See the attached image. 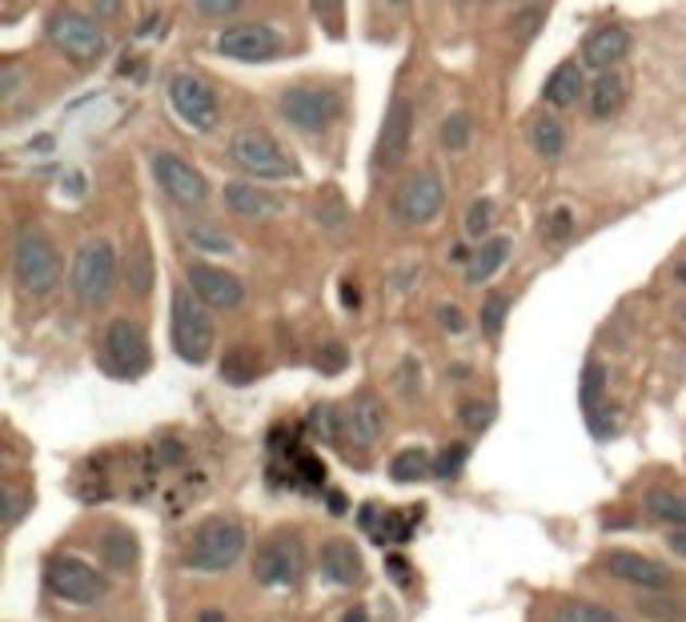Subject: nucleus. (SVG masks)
<instances>
[{"label":"nucleus","mask_w":686,"mask_h":622,"mask_svg":"<svg viewBox=\"0 0 686 622\" xmlns=\"http://www.w3.org/2000/svg\"><path fill=\"white\" fill-rule=\"evenodd\" d=\"M125 278H129V290L132 293H149L153 285V257H149V245L145 241H137L129 253V269H125Z\"/></svg>","instance_id":"31"},{"label":"nucleus","mask_w":686,"mask_h":622,"mask_svg":"<svg viewBox=\"0 0 686 622\" xmlns=\"http://www.w3.org/2000/svg\"><path fill=\"white\" fill-rule=\"evenodd\" d=\"M506 257H510V241L506 238H486L482 245H478V253L466 262V281L470 285H486L494 274H498L501 265H506Z\"/></svg>","instance_id":"25"},{"label":"nucleus","mask_w":686,"mask_h":622,"mask_svg":"<svg viewBox=\"0 0 686 622\" xmlns=\"http://www.w3.org/2000/svg\"><path fill=\"white\" fill-rule=\"evenodd\" d=\"M579 402H582V414H586V426H590L594 437L607 434V370L598 366V361H586V373H582V385H579Z\"/></svg>","instance_id":"20"},{"label":"nucleus","mask_w":686,"mask_h":622,"mask_svg":"<svg viewBox=\"0 0 686 622\" xmlns=\"http://www.w3.org/2000/svg\"><path fill=\"white\" fill-rule=\"evenodd\" d=\"M555 622H622V619L607 607H594V602H562L555 610Z\"/></svg>","instance_id":"32"},{"label":"nucleus","mask_w":686,"mask_h":622,"mask_svg":"<svg viewBox=\"0 0 686 622\" xmlns=\"http://www.w3.org/2000/svg\"><path fill=\"white\" fill-rule=\"evenodd\" d=\"M49 45L56 53H65L68 61H77V65H93L97 56L105 53V33H101L93 16L61 9V13L49 16Z\"/></svg>","instance_id":"6"},{"label":"nucleus","mask_w":686,"mask_h":622,"mask_svg":"<svg viewBox=\"0 0 686 622\" xmlns=\"http://www.w3.org/2000/svg\"><path fill=\"white\" fill-rule=\"evenodd\" d=\"M13 274L16 285L33 297H45V293L56 290L61 281V257H56V245L40 229H21L13 241Z\"/></svg>","instance_id":"2"},{"label":"nucleus","mask_w":686,"mask_h":622,"mask_svg":"<svg viewBox=\"0 0 686 622\" xmlns=\"http://www.w3.org/2000/svg\"><path fill=\"white\" fill-rule=\"evenodd\" d=\"M602 567H607L610 579H619L626 586H643V591H666L674 579L671 567H662L659 558L634 555V550H610Z\"/></svg>","instance_id":"16"},{"label":"nucleus","mask_w":686,"mask_h":622,"mask_svg":"<svg viewBox=\"0 0 686 622\" xmlns=\"http://www.w3.org/2000/svg\"><path fill=\"white\" fill-rule=\"evenodd\" d=\"M186 238L193 241L198 250H205V253H229V250H233L229 233H221L217 226H189Z\"/></svg>","instance_id":"36"},{"label":"nucleus","mask_w":686,"mask_h":622,"mask_svg":"<svg viewBox=\"0 0 686 622\" xmlns=\"http://www.w3.org/2000/svg\"><path fill=\"white\" fill-rule=\"evenodd\" d=\"M245 546H250V534H245L238 518H209V522H201L193 530L181 562L189 570H198V574H221V570H229L245 555Z\"/></svg>","instance_id":"1"},{"label":"nucleus","mask_w":686,"mask_h":622,"mask_svg":"<svg viewBox=\"0 0 686 622\" xmlns=\"http://www.w3.org/2000/svg\"><path fill=\"white\" fill-rule=\"evenodd\" d=\"M626 97H631V85H626V77H619L614 68H610V73H602V77L594 80V89H590V117H598V120L619 117L622 109H626Z\"/></svg>","instance_id":"23"},{"label":"nucleus","mask_w":686,"mask_h":622,"mask_svg":"<svg viewBox=\"0 0 686 622\" xmlns=\"http://www.w3.org/2000/svg\"><path fill=\"white\" fill-rule=\"evenodd\" d=\"M321 574L330 579L333 586H357L361 583V555L354 550V543H345V538H333V543L321 546Z\"/></svg>","instance_id":"21"},{"label":"nucleus","mask_w":686,"mask_h":622,"mask_svg":"<svg viewBox=\"0 0 686 622\" xmlns=\"http://www.w3.org/2000/svg\"><path fill=\"white\" fill-rule=\"evenodd\" d=\"M466 458H470V450H466L462 442H449V446H442L434 458V474L442 478V482H449V478H458L462 474V466Z\"/></svg>","instance_id":"35"},{"label":"nucleus","mask_w":686,"mask_h":622,"mask_svg":"<svg viewBox=\"0 0 686 622\" xmlns=\"http://www.w3.org/2000/svg\"><path fill=\"white\" fill-rule=\"evenodd\" d=\"M425 474H434V462H430V454L418 450V446H409V450H397L394 462H390V478L409 486V482H422Z\"/></svg>","instance_id":"27"},{"label":"nucleus","mask_w":686,"mask_h":622,"mask_svg":"<svg viewBox=\"0 0 686 622\" xmlns=\"http://www.w3.org/2000/svg\"><path fill=\"white\" fill-rule=\"evenodd\" d=\"M626 53H631V33L622 25L594 28L590 37L582 40V61L590 68H598V73H610L614 65H622Z\"/></svg>","instance_id":"19"},{"label":"nucleus","mask_w":686,"mask_h":622,"mask_svg":"<svg viewBox=\"0 0 686 622\" xmlns=\"http://www.w3.org/2000/svg\"><path fill=\"white\" fill-rule=\"evenodd\" d=\"M253 574H257V583L265 586H293L297 574H302V550H297V543L285 538V534L269 538V543L257 550Z\"/></svg>","instance_id":"17"},{"label":"nucleus","mask_w":686,"mask_h":622,"mask_svg":"<svg viewBox=\"0 0 686 622\" xmlns=\"http://www.w3.org/2000/svg\"><path fill=\"white\" fill-rule=\"evenodd\" d=\"M542 233H546L550 241H567V238H570V213H567V210H558L555 217H550V221L542 226Z\"/></svg>","instance_id":"43"},{"label":"nucleus","mask_w":686,"mask_h":622,"mask_svg":"<svg viewBox=\"0 0 686 622\" xmlns=\"http://www.w3.org/2000/svg\"><path fill=\"white\" fill-rule=\"evenodd\" d=\"M101 555L109 558V567H132V558H137V538H132L129 530H109L105 538H101Z\"/></svg>","instance_id":"30"},{"label":"nucleus","mask_w":686,"mask_h":622,"mask_svg":"<svg viewBox=\"0 0 686 622\" xmlns=\"http://www.w3.org/2000/svg\"><path fill=\"white\" fill-rule=\"evenodd\" d=\"M101 358H105V370L117 373V378H141L149 370V342L145 330L132 318H113L109 321L105 338H101Z\"/></svg>","instance_id":"8"},{"label":"nucleus","mask_w":686,"mask_h":622,"mask_svg":"<svg viewBox=\"0 0 686 622\" xmlns=\"http://www.w3.org/2000/svg\"><path fill=\"white\" fill-rule=\"evenodd\" d=\"M186 278L189 285H193V293H198L209 309H238V305L245 302V285H241L229 269H217V265L209 262H193L186 269Z\"/></svg>","instance_id":"15"},{"label":"nucleus","mask_w":686,"mask_h":622,"mask_svg":"<svg viewBox=\"0 0 686 622\" xmlns=\"http://www.w3.org/2000/svg\"><path fill=\"white\" fill-rule=\"evenodd\" d=\"M4 503H9V526H16V522L25 518V498L16 494V486H9V491H4Z\"/></svg>","instance_id":"46"},{"label":"nucleus","mask_w":686,"mask_h":622,"mask_svg":"<svg viewBox=\"0 0 686 622\" xmlns=\"http://www.w3.org/2000/svg\"><path fill=\"white\" fill-rule=\"evenodd\" d=\"M490 221H494V205H490L486 198L474 201V205H470V213H466V233H470V238L482 241V238H486Z\"/></svg>","instance_id":"38"},{"label":"nucleus","mask_w":686,"mask_h":622,"mask_svg":"<svg viewBox=\"0 0 686 622\" xmlns=\"http://www.w3.org/2000/svg\"><path fill=\"white\" fill-rule=\"evenodd\" d=\"M342 4H345V0H314L317 21H326V25L338 33V21H342Z\"/></svg>","instance_id":"42"},{"label":"nucleus","mask_w":686,"mask_h":622,"mask_svg":"<svg viewBox=\"0 0 686 622\" xmlns=\"http://www.w3.org/2000/svg\"><path fill=\"white\" fill-rule=\"evenodd\" d=\"M217 53L245 61V65H265V61H278L285 53V40L269 25H233L217 37Z\"/></svg>","instance_id":"13"},{"label":"nucleus","mask_w":686,"mask_h":622,"mask_svg":"<svg viewBox=\"0 0 686 622\" xmlns=\"http://www.w3.org/2000/svg\"><path fill=\"white\" fill-rule=\"evenodd\" d=\"M245 0H193V9H198L201 16H229L238 13Z\"/></svg>","instance_id":"40"},{"label":"nucleus","mask_w":686,"mask_h":622,"mask_svg":"<svg viewBox=\"0 0 686 622\" xmlns=\"http://www.w3.org/2000/svg\"><path fill=\"white\" fill-rule=\"evenodd\" d=\"M278 109L293 129L326 132L333 120H338V113H342V101H338L330 89H321V85H293V89L281 93Z\"/></svg>","instance_id":"9"},{"label":"nucleus","mask_w":686,"mask_h":622,"mask_svg":"<svg viewBox=\"0 0 686 622\" xmlns=\"http://www.w3.org/2000/svg\"><path fill=\"white\" fill-rule=\"evenodd\" d=\"M674 278H678V281H683V285H686V262L678 265V269H674Z\"/></svg>","instance_id":"53"},{"label":"nucleus","mask_w":686,"mask_h":622,"mask_svg":"<svg viewBox=\"0 0 686 622\" xmlns=\"http://www.w3.org/2000/svg\"><path fill=\"white\" fill-rule=\"evenodd\" d=\"M409 141H414V105H409L406 97H397L394 105L385 109L378 149H373V165L378 169H397L409 153Z\"/></svg>","instance_id":"14"},{"label":"nucleus","mask_w":686,"mask_h":622,"mask_svg":"<svg viewBox=\"0 0 686 622\" xmlns=\"http://www.w3.org/2000/svg\"><path fill=\"white\" fill-rule=\"evenodd\" d=\"M490 418H494V406H486V402H466L462 406V426L466 430H474V434L486 430Z\"/></svg>","instance_id":"39"},{"label":"nucleus","mask_w":686,"mask_h":622,"mask_svg":"<svg viewBox=\"0 0 686 622\" xmlns=\"http://www.w3.org/2000/svg\"><path fill=\"white\" fill-rule=\"evenodd\" d=\"M385 4H397V9H402V4H409V0H385Z\"/></svg>","instance_id":"54"},{"label":"nucleus","mask_w":686,"mask_h":622,"mask_svg":"<svg viewBox=\"0 0 686 622\" xmlns=\"http://www.w3.org/2000/svg\"><path fill=\"white\" fill-rule=\"evenodd\" d=\"M666 546H671L678 558H686V526H674L671 534H666Z\"/></svg>","instance_id":"48"},{"label":"nucleus","mask_w":686,"mask_h":622,"mask_svg":"<svg viewBox=\"0 0 686 622\" xmlns=\"http://www.w3.org/2000/svg\"><path fill=\"white\" fill-rule=\"evenodd\" d=\"M342 290H345V305H350V309H354V305H357V290H354V285H350V281H345Z\"/></svg>","instance_id":"51"},{"label":"nucleus","mask_w":686,"mask_h":622,"mask_svg":"<svg viewBox=\"0 0 686 622\" xmlns=\"http://www.w3.org/2000/svg\"><path fill=\"white\" fill-rule=\"evenodd\" d=\"M257 373H262V361H257V354H253V350H229V354H225L221 378L229 385H250Z\"/></svg>","instance_id":"29"},{"label":"nucleus","mask_w":686,"mask_h":622,"mask_svg":"<svg viewBox=\"0 0 686 622\" xmlns=\"http://www.w3.org/2000/svg\"><path fill=\"white\" fill-rule=\"evenodd\" d=\"M93 9L101 16H117L120 13V0H93Z\"/></svg>","instance_id":"49"},{"label":"nucleus","mask_w":686,"mask_h":622,"mask_svg":"<svg viewBox=\"0 0 686 622\" xmlns=\"http://www.w3.org/2000/svg\"><path fill=\"white\" fill-rule=\"evenodd\" d=\"M302 478H305V486H321V482H326V466L314 462V458H302Z\"/></svg>","instance_id":"47"},{"label":"nucleus","mask_w":686,"mask_h":622,"mask_svg":"<svg viewBox=\"0 0 686 622\" xmlns=\"http://www.w3.org/2000/svg\"><path fill=\"white\" fill-rule=\"evenodd\" d=\"M638 610H643L647 619H655V622H683L686 619L683 602H666V598H655V591H647V595L638 598Z\"/></svg>","instance_id":"34"},{"label":"nucleus","mask_w":686,"mask_h":622,"mask_svg":"<svg viewBox=\"0 0 686 622\" xmlns=\"http://www.w3.org/2000/svg\"><path fill=\"white\" fill-rule=\"evenodd\" d=\"M647 510L659 522H671V526H686V498L683 494L666 491V486H655V491L647 494Z\"/></svg>","instance_id":"28"},{"label":"nucleus","mask_w":686,"mask_h":622,"mask_svg":"<svg viewBox=\"0 0 686 622\" xmlns=\"http://www.w3.org/2000/svg\"><path fill=\"white\" fill-rule=\"evenodd\" d=\"M225 210L233 213V217H241V221H265L269 213H278V198L262 193L250 181H229L225 186Z\"/></svg>","instance_id":"22"},{"label":"nucleus","mask_w":686,"mask_h":622,"mask_svg":"<svg viewBox=\"0 0 686 622\" xmlns=\"http://www.w3.org/2000/svg\"><path fill=\"white\" fill-rule=\"evenodd\" d=\"M45 583L61 602H73V607H93L97 598L105 595V583L97 567H89L85 558L77 555H56L45 570Z\"/></svg>","instance_id":"10"},{"label":"nucleus","mask_w":686,"mask_h":622,"mask_svg":"<svg viewBox=\"0 0 686 622\" xmlns=\"http://www.w3.org/2000/svg\"><path fill=\"white\" fill-rule=\"evenodd\" d=\"M314 430L321 437H333L338 430H342V418L333 414V406H321V410H314Z\"/></svg>","instance_id":"41"},{"label":"nucleus","mask_w":686,"mask_h":622,"mask_svg":"<svg viewBox=\"0 0 686 622\" xmlns=\"http://www.w3.org/2000/svg\"><path fill=\"white\" fill-rule=\"evenodd\" d=\"M317 366H321L326 373H342V366H345V350H342V345H330V350H326V354L317 358Z\"/></svg>","instance_id":"45"},{"label":"nucleus","mask_w":686,"mask_h":622,"mask_svg":"<svg viewBox=\"0 0 686 622\" xmlns=\"http://www.w3.org/2000/svg\"><path fill=\"white\" fill-rule=\"evenodd\" d=\"M342 622H370V619H366V610H361V607H354V610H345Z\"/></svg>","instance_id":"50"},{"label":"nucleus","mask_w":686,"mask_h":622,"mask_svg":"<svg viewBox=\"0 0 686 622\" xmlns=\"http://www.w3.org/2000/svg\"><path fill=\"white\" fill-rule=\"evenodd\" d=\"M390 205H394V217L402 226H430L446 205V186L434 169H418L394 189Z\"/></svg>","instance_id":"7"},{"label":"nucleus","mask_w":686,"mask_h":622,"mask_svg":"<svg viewBox=\"0 0 686 622\" xmlns=\"http://www.w3.org/2000/svg\"><path fill=\"white\" fill-rule=\"evenodd\" d=\"M437 321H442L449 333L466 330V318H462V309H458V305H442V309H437Z\"/></svg>","instance_id":"44"},{"label":"nucleus","mask_w":686,"mask_h":622,"mask_svg":"<svg viewBox=\"0 0 686 622\" xmlns=\"http://www.w3.org/2000/svg\"><path fill=\"white\" fill-rule=\"evenodd\" d=\"M153 177L169 193L173 205H181V210H201L209 201V181L186 157H177V153H157L153 157Z\"/></svg>","instance_id":"12"},{"label":"nucleus","mask_w":686,"mask_h":622,"mask_svg":"<svg viewBox=\"0 0 686 622\" xmlns=\"http://www.w3.org/2000/svg\"><path fill=\"white\" fill-rule=\"evenodd\" d=\"M213 342H217V330H213L209 305L201 302L198 293L173 290V350L186 361L201 366L213 354Z\"/></svg>","instance_id":"3"},{"label":"nucleus","mask_w":686,"mask_h":622,"mask_svg":"<svg viewBox=\"0 0 686 622\" xmlns=\"http://www.w3.org/2000/svg\"><path fill=\"white\" fill-rule=\"evenodd\" d=\"M582 93H586V85H582V68L574 65V61L558 65L555 73L546 77V89H542V97H546L550 109H574L582 101Z\"/></svg>","instance_id":"24"},{"label":"nucleus","mask_w":686,"mask_h":622,"mask_svg":"<svg viewBox=\"0 0 686 622\" xmlns=\"http://www.w3.org/2000/svg\"><path fill=\"white\" fill-rule=\"evenodd\" d=\"M342 430L354 437L357 446H373V442L382 437V430H385V406H382V397L370 394V390H361V394H357L354 402L345 406Z\"/></svg>","instance_id":"18"},{"label":"nucleus","mask_w":686,"mask_h":622,"mask_svg":"<svg viewBox=\"0 0 686 622\" xmlns=\"http://www.w3.org/2000/svg\"><path fill=\"white\" fill-rule=\"evenodd\" d=\"M169 101L173 109H177V117L186 120L189 129L209 132L217 129V120H221V101H217V93H213L201 77H193V73H177V77L169 80Z\"/></svg>","instance_id":"11"},{"label":"nucleus","mask_w":686,"mask_h":622,"mask_svg":"<svg viewBox=\"0 0 686 622\" xmlns=\"http://www.w3.org/2000/svg\"><path fill=\"white\" fill-rule=\"evenodd\" d=\"M530 141H534V153L546 161L562 157V149H567V129H562V120L555 113H542L534 120V129H530Z\"/></svg>","instance_id":"26"},{"label":"nucleus","mask_w":686,"mask_h":622,"mask_svg":"<svg viewBox=\"0 0 686 622\" xmlns=\"http://www.w3.org/2000/svg\"><path fill=\"white\" fill-rule=\"evenodd\" d=\"M683 321H686V314H683Z\"/></svg>","instance_id":"55"},{"label":"nucleus","mask_w":686,"mask_h":622,"mask_svg":"<svg viewBox=\"0 0 686 622\" xmlns=\"http://www.w3.org/2000/svg\"><path fill=\"white\" fill-rule=\"evenodd\" d=\"M201 622H225V614H221V610H205V614H201Z\"/></svg>","instance_id":"52"},{"label":"nucleus","mask_w":686,"mask_h":622,"mask_svg":"<svg viewBox=\"0 0 686 622\" xmlns=\"http://www.w3.org/2000/svg\"><path fill=\"white\" fill-rule=\"evenodd\" d=\"M229 153H233V161H238L245 173H253L257 181H285V177H297V161H293L265 129L238 132Z\"/></svg>","instance_id":"5"},{"label":"nucleus","mask_w":686,"mask_h":622,"mask_svg":"<svg viewBox=\"0 0 686 622\" xmlns=\"http://www.w3.org/2000/svg\"><path fill=\"white\" fill-rule=\"evenodd\" d=\"M437 137H442V145L454 149V153H458V149H466V145H470V113L454 109V113L442 120V132H437Z\"/></svg>","instance_id":"33"},{"label":"nucleus","mask_w":686,"mask_h":622,"mask_svg":"<svg viewBox=\"0 0 686 622\" xmlns=\"http://www.w3.org/2000/svg\"><path fill=\"white\" fill-rule=\"evenodd\" d=\"M117 285V253L105 238H93L80 245V253L73 257V293H77L80 305H97L109 302V293Z\"/></svg>","instance_id":"4"},{"label":"nucleus","mask_w":686,"mask_h":622,"mask_svg":"<svg viewBox=\"0 0 686 622\" xmlns=\"http://www.w3.org/2000/svg\"><path fill=\"white\" fill-rule=\"evenodd\" d=\"M506 314H510V297L506 293H490L486 302H482V330L490 338H498L501 326H506Z\"/></svg>","instance_id":"37"}]
</instances>
